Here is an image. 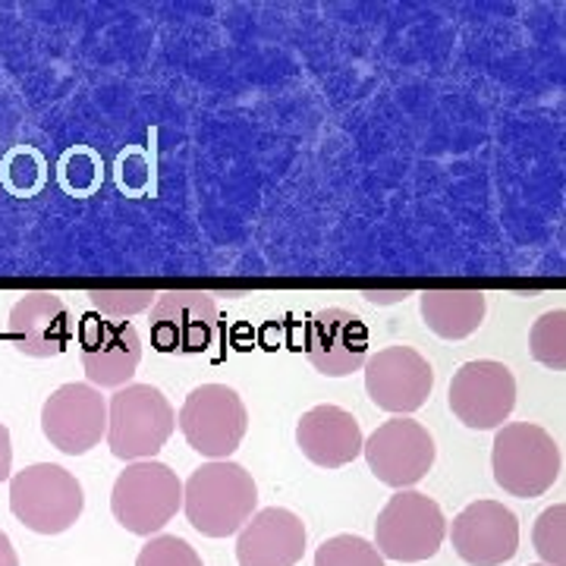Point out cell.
I'll return each instance as SVG.
<instances>
[{"label": "cell", "instance_id": "obj_1", "mask_svg": "<svg viewBox=\"0 0 566 566\" xmlns=\"http://www.w3.org/2000/svg\"><path fill=\"white\" fill-rule=\"evenodd\" d=\"M259 485L240 463L211 460L199 465L182 485V510L196 532L208 538H227L255 516Z\"/></svg>", "mask_w": 566, "mask_h": 566}, {"label": "cell", "instance_id": "obj_2", "mask_svg": "<svg viewBox=\"0 0 566 566\" xmlns=\"http://www.w3.org/2000/svg\"><path fill=\"white\" fill-rule=\"evenodd\" d=\"M177 428V412L158 387L126 385L107 403V447L117 460H155Z\"/></svg>", "mask_w": 566, "mask_h": 566}, {"label": "cell", "instance_id": "obj_3", "mask_svg": "<svg viewBox=\"0 0 566 566\" xmlns=\"http://www.w3.org/2000/svg\"><path fill=\"white\" fill-rule=\"evenodd\" d=\"M10 510L29 532L61 535L76 526L85 510V491L73 472L57 463L25 465L10 475Z\"/></svg>", "mask_w": 566, "mask_h": 566}, {"label": "cell", "instance_id": "obj_4", "mask_svg": "<svg viewBox=\"0 0 566 566\" xmlns=\"http://www.w3.org/2000/svg\"><path fill=\"white\" fill-rule=\"evenodd\" d=\"M491 469L506 494L532 501L560 479V447L542 424H504L494 434Z\"/></svg>", "mask_w": 566, "mask_h": 566}, {"label": "cell", "instance_id": "obj_5", "mask_svg": "<svg viewBox=\"0 0 566 566\" xmlns=\"http://www.w3.org/2000/svg\"><path fill=\"white\" fill-rule=\"evenodd\" d=\"M182 506V482L158 460L129 463L111 491V513L133 535H158Z\"/></svg>", "mask_w": 566, "mask_h": 566}, {"label": "cell", "instance_id": "obj_6", "mask_svg": "<svg viewBox=\"0 0 566 566\" xmlns=\"http://www.w3.org/2000/svg\"><path fill=\"white\" fill-rule=\"evenodd\" d=\"M447 538L444 510L422 491H397L375 523V547L385 560L422 564Z\"/></svg>", "mask_w": 566, "mask_h": 566}, {"label": "cell", "instance_id": "obj_7", "mask_svg": "<svg viewBox=\"0 0 566 566\" xmlns=\"http://www.w3.org/2000/svg\"><path fill=\"white\" fill-rule=\"evenodd\" d=\"M177 424L196 453L208 460H230V453L243 444L249 412L233 387L202 385L182 400Z\"/></svg>", "mask_w": 566, "mask_h": 566}, {"label": "cell", "instance_id": "obj_8", "mask_svg": "<svg viewBox=\"0 0 566 566\" xmlns=\"http://www.w3.org/2000/svg\"><path fill=\"white\" fill-rule=\"evenodd\" d=\"M363 453L378 482L397 491H409L412 485H419L428 475V469L434 465L438 447L424 424L409 416H397L368 434Z\"/></svg>", "mask_w": 566, "mask_h": 566}, {"label": "cell", "instance_id": "obj_9", "mask_svg": "<svg viewBox=\"0 0 566 566\" xmlns=\"http://www.w3.org/2000/svg\"><path fill=\"white\" fill-rule=\"evenodd\" d=\"M41 434L66 457H85L107 438V400L92 385L57 387L41 406Z\"/></svg>", "mask_w": 566, "mask_h": 566}, {"label": "cell", "instance_id": "obj_10", "mask_svg": "<svg viewBox=\"0 0 566 566\" xmlns=\"http://www.w3.org/2000/svg\"><path fill=\"white\" fill-rule=\"evenodd\" d=\"M516 406V378L504 363L472 359L450 381V409L472 431L504 428Z\"/></svg>", "mask_w": 566, "mask_h": 566}, {"label": "cell", "instance_id": "obj_11", "mask_svg": "<svg viewBox=\"0 0 566 566\" xmlns=\"http://www.w3.org/2000/svg\"><path fill=\"white\" fill-rule=\"evenodd\" d=\"M434 387V368L412 346H385L365 363V390L371 403L394 416L422 409Z\"/></svg>", "mask_w": 566, "mask_h": 566}, {"label": "cell", "instance_id": "obj_12", "mask_svg": "<svg viewBox=\"0 0 566 566\" xmlns=\"http://www.w3.org/2000/svg\"><path fill=\"white\" fill-rule=\"evenodd\" d=\"M80 359L88 385L120 390L133 381L142 363L139 331L129 322L85 315L80 324Z\"/></svg>", "mask_w": 566, "mask_h": 566}, {"label": "cell", "instance_id": "obj_13", "mask_svg": "<svg viewBox=\"0 0 566 566\" xmlns=\"http://www.w3.org/2000/svg\"><path fill=\"white\" fill-rule=\"evenodd\" d=\"M148 327L161 353H205L218 337V303L196 290H167L151 305Z\"/></svg>", "mask_w": 566, "mask_h": 566}, {"label": "cell", "instance_id": "obj_14", "mask_svg": "<svg viewBox=\"0 0 566 566\" xmlns=\"http://www.w3.org/2000/svg\"><path fill=\"white\" fill-rule=\"evenodd\" d=\"M457 557L469 566H504L520 551V520L497 501H475L450 526Z\"/></svg>", "mask_w": 566, "mask_h": 566}, {"label": "cell", "instance_id": "obj_15", "mask_svg": "<svg viewBox=\"0 0 566 566\" xmlns=\"http://www.w3.org/2000/svg\"><path fill=\"white\" fill-rule=\"evenodd\" d=\"M305 359L324 378H346L368 363V327L346 308H322L305 327Z\"/></svg>", "mask_w": 566, "mask_h": 566}, {"label": "cell", "instance_id": "obj_16", "mask_svg": "<svg viewBox=\"0 0 566 566\" xmlns=\"http://www.w3.org/2000/svg\"><path fill=\"white\" fill-rule=\"evenodd\" d=\"M76 334L73 315L57 293L32 290L10 308L7 337L17 353L29 359H54Z\"/></svg>", "mask_w": 566, "mask_h": 566}, {"label": "cell", "instance_id": "obj_17", "mask_svg": "<svg viewBox=\"0 0 566 566\" xmlns=\"http://www.w3.org/2000/svg\"><path fill=\"white\" fill-rule=\"evenodd\" d=\"M363 428L353 412L340 406H312L296 422V447L308 463L322 469H344L363 457Z\"/></svg>", "mask_w": 566, "mask_h": 566}, {"label": "cell", "instance_id": "obj_18", "mask_svg": "<svg viewBox=\"0 0 566 566\" xmlns=\"http://www.w3.org/2000/svg\"><path fill=\"white\" fill-rule=\"evenodd\" d=\"M305 554V526L293 510H259L237 538L240 566H296Z\"/></svg>", "mask_w": 566, "mask_h": 566}, {"label": "cell", "instance_id": "obj_19", "mask_svg": "<svg viewBox=\"0 0 566 566\" xmlns=\"http://www.w3.org/2000/svg\"><path fill=\"white\" fill-rule=\"evenodd\" d=\"M419 312L438 337L463 340L485 322L488 300L479 290H424L419 293Z\"/></svg>", "mask_w": 566, "mask_h": 566}, {"label": "cell", "instance_id": "obj_20", "mask_svg": "<svg viewBox=\"0 0 566 566\" xmlns=\"http://www.w3.org/2000/svg\"><path fill=\"white\" fill-rule=\"evenodd\" d=\"M532 359L551 371H566V308H551L528 331Z\"/></svg>", "mask_w": 566, "mask_h": 566}, {"label": "cell", "instance_id": "obj_21", "mask_svg": "<svg viewBox=\"0 0 566 566\" xmlns=\"http://www.w3.org/2000/svg\"><path fill=\"white\" fill-rule=\"evenodd\" d=\"M532 545L545 566H566V504L547 506L535 520Z\"/></svg>", "mask_w": 566, "mask_h": 566}, {"label": "cell", "instance_id": "obj_22", "mask_svg": "<svg viewBox=\"0 0 566 566\" xmlns=\"http://www.w3.org/2000/svg\"><path fill=\"white\" fill-rule=\"evenodd\" d=\"M315 566H385V557L363 535H334L322 542Z\"/></svg>", "mask_w": 566, "mask_h": 566}, {"label": "cell", "instance_id": "obj_23", "mask_svg": "<svg viewBox=\"0 0 566 566\" xmlns=\"http://www.w3.org/2000/svg\"><path fill=\"white\" fill-rule=\"evenodd\" d=\"M158 300V293L151 290H92L88 303L95 305V312L102 318L126 322L129 315H139L145 308H151Z\"/></svg>", "mask_w": 566, "mask_h": 566}, {"label": "cell", "instance_id": "obj_24", "mask_svg": "<svg viewBox=\"0 0 566 566\" xmlns=\"http://www.w3.org/2000/svg\"><path fill=\"white\" fill-rule=\"evenodd\" d=\"M136 566H205L199 551L177 535H151L136 557Z\"/></svg>", "mask_w": 566, "mask_h": 566}, {"label": "cell", "instance_id": "obj_25", "mask_svg": "<svg viewBox=\"0 0 566 566\" xmlns=\"http://www.w3.org/2000/svg\"><path fill=\"white\" fill-rule=\"evenodd\" d=\"M13 472V444H10V431L0 422V482H7Z\"/></svg>", "mask_w": 566, "mask_h": 566}, {"label": "cell", "instance_id": "obj_26", "mask_svg": "<svg viewBox=\"0 0 566 566\" xmlns=\"http://www.w3.org/2000/svg\"><path fill=\"white\" fill-rule=\"evenodd\" d=\"M0 566H20V557H17V547L10 542L7 532H0Z\"/></svg>", "mask_w": 566, "mask_h": 566}, {"label": "cell", "instance_id": "obj_27", "mask_svg": "<svg viewBox=\"0 0 566 566\" xmlns=\"http://www.w3.org/2000/svg\"><path fill=\"white\" fill-rule=\"evenodd\" d=\"M365 300H368V303H375V305H387V303H400V300H406V296H409V293H363Z\"/></svg>", "mask_w": 566, "mask_h": 566}, {"label": "cell", "instance_id": "obj_28", "mask_svg": "<svg viewBox=\"0 0 566 566\" xmlns=\"http://www.w3.org/2000/svg\"><path fill=\"white\" fill-rule=\"evenodd\" d=\"M532 566H545V564H532Z\"/></svg>", "mask_w": 566, "mask_h": 566}]
</instances>
